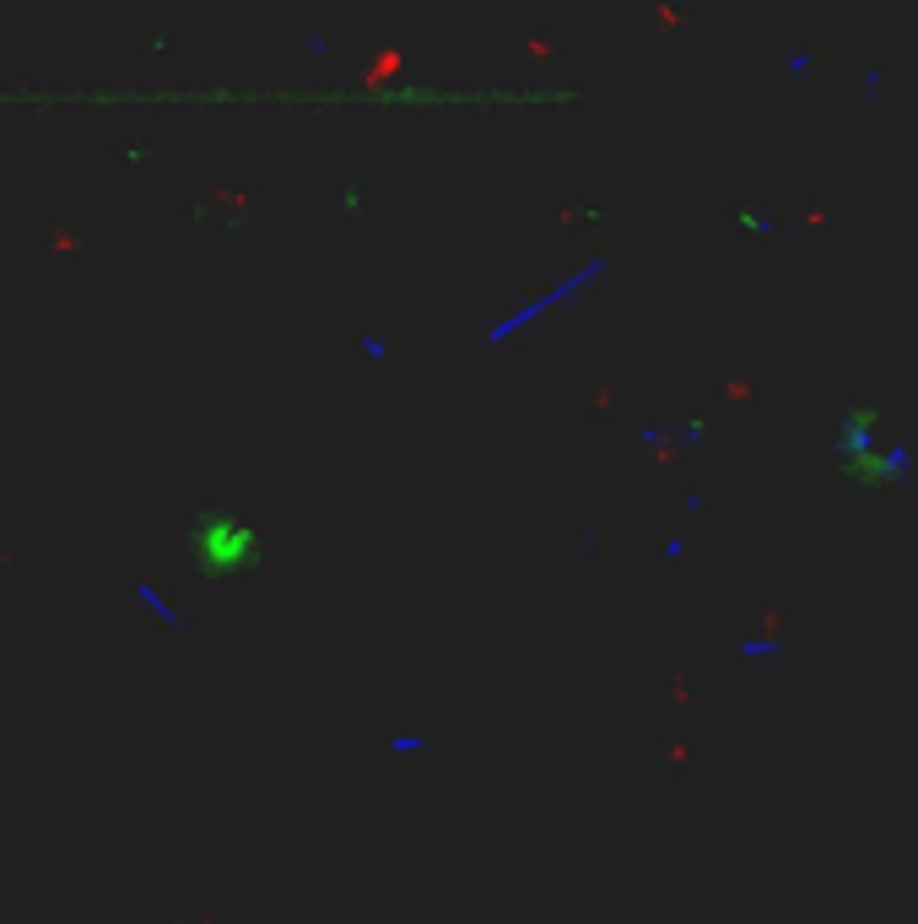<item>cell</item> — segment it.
<instances>
[{
    "mask_svg": "<svg viewBox=\"0 0 918 924\" xmlns=\"http://www.w3.org/2000/svg\"><path fill=\"white\" fill-rule=\"evenodd\" d=\"M189 546H195V563L206 574H222V568H243L249 552H254V524L232 520V514H206L189 530Z\"/></svg>",
    "mask_w": 918,
    "mask_h": 924,
    "instance_id": "6da1fadb",
    "label": "cell"
},
{
    "mask_svg": "<svg viewBox=\"0 0 918 924\" xmlns=\"http://www.w3.org/2000/svg\"><path fill=\"white\" fill-rule=\"evenodd\" d=\"M341 206H346V211H362V184H357V178H346V195H341Z\"/></svg>",
    "mask_w": 918,
    "mask_h": 924,
    "instance_id": "7a4b0ae2",
    "label": "cell"
}]
</instances>
